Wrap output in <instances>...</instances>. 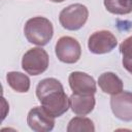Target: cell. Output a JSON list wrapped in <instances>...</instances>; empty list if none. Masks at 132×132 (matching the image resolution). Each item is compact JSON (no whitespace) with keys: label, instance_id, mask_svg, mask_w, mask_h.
<instances>
[{"label":"cell","instance_id":"1","mask_svg":"<svg viewBox=\"0 0 132 132\" xmlns=\"http://www.w3.org/2000/svg\"><path fill=\"white\" fill-rule=\"evenodd\" d=\"M36 96L41 106L54 118L63 116L70 107L69 98L62 84L54 77L44 78L38 82Z\"/></svg>","mask_w":132,"mask_h":132},{"label":"cell","instance_id":"2","mask_svg":"<svg viewBox=\"0 0 132 132\" xmlns=\"http://www.w3.org/2000/svg\"><path fill=\"white\" fill-rule=\"evenodd\" d=\"M24 33L30 43L43 46L53 38L54 28L48 19L44 16H34L26 22Z\"/></svg>","mask_w":132,"mask_h":132},{"label":"cell","instance_id":"3","mask_svg":"<svg viewBox=\"0 0 132 132\" xmlns=\"http://www.w3.org/2000/svg\"><path fill=\"white\" fill-rule=\"evenodd\" d=\"M88 18V8L80 3H74L61 10L59 14V22L64 29L76 31L84 27Z\"/></svg>","mask_w":132,"mask_h":132},{"label":"cell","instance_id":"4","mask_svg":"<svg viewBox=\"0 0 132 132\" xmlns=\"http://www.w3.org/2000/svg\"><path fill=\"white\" fill-rule=\"evenodd\" d=\"M50 63L48 54L41 47H33L27 51L22 59V68L30 75L43 73Z\"/></svg>","mask_w":132,"mask_h":132},{"label":"cell","instance_id":"5","mask_svg":"<svg viewBox=\"0 0 132 132\" xmlns=\"http://www.w3.org/2000/svg\"><path fill=\"white\" fill-rule=\"evenodd\" d=\"M55 53L61 62L74 64L81 56V46L75 38L71 36H62L56 43Z\"/></svg>","mask_w":132,"mask_h":132},{"label":"cell","instance_id":"6","mask_svg":"<svg viewBox=\"0 0 132 132\" xmlns=\"http://www.w3.org/2000/svg\"><path fill=\"white\" fill-rule=\"evenodd\" d=\"M118 44L116 36L107 30H100L94 32L88 40V47L91 53L102 55L110 53Z\"/></svg>","mask_w":132,"mask_h":132},{"label":"cell","instance_id":"7","mask_svg":"<svg viewBox=\"0 0 132 132\" xmlns=\"http://www.w3.org/2000/svg\"><path fill=\"white\" fill-rule=\"evenodd\" d=\"M27 124L35 132H50L55 127V118L42 106H36L28 112Z\"/></svg>","mask_w":132,"mask_h":132},{"label":"cell","instance_id":"8","mask_svg":"<svg viewBox=\"0 0 132 132\" xmlns=\"http://www.w3.org/2000/svg\"><path fill=\"white\" fill-rule=\"evenodd\" d=\"M110 107L116 116L121 121H132V92L122 91L118 94L111 95Z\"/></svg>","mask_w":132,"mask_h":132},{"label":"cell","instance_id":"9","mask_svg":"<svg viewBox=\"0 0 132 132\" xmlns=\"http://www.w3.org/2000/svg\"><path fill=\"white\" fill-rule=\"evenodd\" d=\"M68 82L70 89L76 94H95L97 91L94 78L85 72H71L68 77Z\"/></svg>","mask_w":132,"mask_h":132},{"label":"cell","instance_id":"10","mask_svg":"<svg viewBox=\"0 0 132 132\" xmlns=\"http://www.w3.org/2000/svg\"><path fill=\"white\" fill-rule=\"evenodd\" d=\"M70 108L76 116H87L95 107L94 94H76L73 93L69 97Z\"/></svg>","mask_w":132,"mask_h":132},{"label":"cell","instance_id":"11","mask_svg":"<svg viewBox=\"0 0 132 132\" xmlns=\"http://www.w3.org/2000/svg\"><path fill=\"white\" fill-rule=\"evenodd\" d=\"M98 85L100 89L109 95H114L123 91L124 85L122 79L113 72H104L98 77Z\"/></svg>","mask_w":132,"mask_h":132},{"label":"cell","instance_id":"12","mask_svg":"<svg viewBox=\"0 0 132 132\" xmlns=\"http://www.w3.org/2000/svg\"><path fill=\"white\" fill-rule=\"evenodd\" d=\"M6 80L8 86L18 93H26L30 89V78L28 75L18 72V71H10L6 75Z\"/></svg>","mask_w":132,"mask_h":132},{"label":"cell","instance_id":"13","mask_svg":"<svg viewBox=\"0 0 132 132\" xmlns=\"http://www.w3.org/2000/svg\"><path fill=\"white\" fill-rule=\"evenodd\" d=\"M104 6L113 14L124 15L132 12V0H104Z\"/></svg>","mask_w":132,"mask_h":132},{"label":"cell","instance_id":"14","mask_svg":"<svg viewBox=\"0 0 132 132\" xmlns=\"http://www.w3.org/2000/svg\"><path fill=\"white\" fill-rule=\"evenodd\" d=\"M95 126L94 123L89 119L82 116L75 117L70 120L67 126V132H94Z\"/></svg>","mask_w":132,"mask_h":132},{"label":"cell","instance_id":"15","mask_svg":"<svg viewBox=\"0 0 132 132\" xmlns=\"http://www.w3.org/2000/svg\"><path fill=\"white\" fill-rule=\"evenodd\" d=\"M120 52L123 58H132V35L121 43Z\"/></svg>","mask_w":132,"mask_h":132},{"label":"cell","instance_id":"16","mask_svg":"<svg viewBox=\"0 0 132 132\" xmlns=\"http://www.w3.org/2000/svg\"><path fill=\"white\" fill-rule=\"evenodd\" d=\"M122 63H123L124 68L132 74V58H123Z\"/></svg>","mask_w":132,"mask_h":132},{"label":"cell","instance_id":"17","mask_svg":"<svg viewBox=\"0 0 132 132\" xmlns=\"http://www.w3.org/2000/svg\"><path fill=\"white\" fill-rule=\"evenodd\" d=\"M50 1H52V2H57V3H60V2H63V1H65V0H50Z\"/></svg>","mask_w":132,"mask_h":132}]
</instances>
